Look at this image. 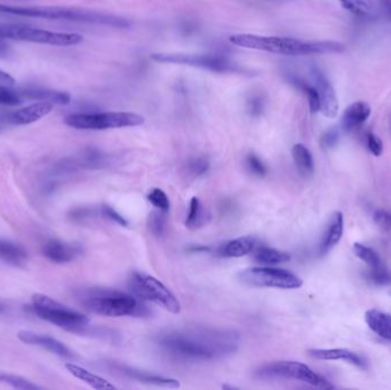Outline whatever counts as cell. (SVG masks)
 Segmentation results:
<instances>
[{"instance_id": "cell-1", "label": "cell", "mask_w": 391, "mask_h": 390, "mask_svg": "<svg viewBox=\"0 0 391 390\" xmlns=\"http://www.w3.org/2000/svg\"><path fill=\"white\" fill-rule=\"evenodd\" d=\"M156 344L163 353L181 362H208L236 351L239 335L228 330L182 328L159 335Z\"/></svg>"}, {"instance_id": "cell-2", "label": "cell", "mask_w": 391, "mask_h": 390, "mask_svg": "<svg viewBox=\"0 0 391 390\" xmlns=\"http://www.w3.org/2000/svg\"><path fill=\"white\" fill-rule=\"evenodd\" d=\"M230 43L247 50L262 51L286 56L342 53L345 50V45L338 41H304L296 38L252 34H233L230 37Z\"/></svg>"}, {"instance_id": "cell-3", "label": "cell", "mask_w": 391, "mask_h": 390, "mask_svg": "<svg viewBox=\"0 0 391 390\" xmlns=\"http://www.w3.org/2000/svg\"><path fill=\"white\" fill-rule=\"evenodd\" d=\"M0 13L11 14V15L37 18V19L81 22V23H90V25H107L114 28L126 29L130 27V22L121 16L95 12V11L81 10L75 7L13 6V5L0 4Z\"/></svg>"}, {"instance_id": "cell-4", "label": "cell", "mask_w": 391, "mask_h": 390, "mask_svg": "<svg viewBox=\"0 0 391 390\" xmlns=\"http://www.w3.org/2000/svg\"><path fill=\"white\" fill-rule=\"evenodd\" d=\"M83 304L90 313L106 317H148L151 314L139 297L112 290L92 291Z\"/></svg>"}, {"instance_id": "cell-5", "label": "cell", "mask_w": 391, "mask_h": 390, "mask_svg": "<svg viewBox=\"0 0 391 390\" xmlns=\"http://www.w3.org/2000/svg\"><path fill=\"white\" fill-rule=\"evenodd\" d=\"M32 310L39 318L71 332H83L88 328L90 319L84 314L60 304L48 295H32Z\"/></svg>"}, {"instance_id": "cell-6", "label": "cell", "mask_w": 391, "mask_h": 390, "mask_svg": "<svg viewBox=\"0 0 391 390\" xmlns=\"http://www.w3.org/2000/svg\"><path fill=\"white\" fill-rule=\"evenodd\" d=\"M255 377L262 380H276V379H292L302 381L320 389H333V386L323 375H318L314 370L303 363L292 361H280L262 365L255 371Z\"/></svg>"}, {"instance_id": "cell-7", "label": "cell", "mask_w": 391, "mask_h": 390, "mask_svg": "<svg viewBox=\"0 0 391 390\" xmlns=\"http://www.w3.org/2000/svg\"><path fill=\"white\" fill-rule=\"evenodd\" d=\"M0 39L43 43L52 46H74L84 41V37L79 34L48 32L28 25H0Z\"/></svg>"}, {"instance_id": "cell-8", "label": "cell", "mask_w": 391, "mask_h": 390, "mask_svg": "<svg viewBox=\"0 0 391 390\" xmlns=\"http://www.w3.org/2000/svg\"><path fill=\"white\" fill-rule=\"evenodd\" d=\"M144 117L133 112H95L71 114L64 118L65 125L77 130H102L140 126Z\"/></svg>"}, {"instance_id": "cell-9", "label": "cell", "mask_w": 391, "mask_h": 390, "mask_svg": "<svg viewBox=\"0 0 391 390\" xmlns=\"http://www.w3.org/2000/svg\"><path fill=\"white\" fill-rule=\"evenodd\" d=\"M128 288L132 295L141 300L153 302L175 315L181 311V304L177 297L153 276L134 271L128 278Z\"/></svg>"}, {"instance_id": "cell-10", "label": "cell", "mask_w": 391, "mask_h": 390, "mask_svg": "<svg viewBox=\"0 0 391 390\" xmlns=\"http://www.w3.org/2000/svg\"><path fill=\"white\" fill-rule=\"evenodd\" d=\"M155 62L171 65H189L195 68L206 69L219 74H247L237 63L222 55H199V54L153 53L150 56Z\"/></svg>"}, {"instance_id": "cell-11", "label": "cell", "mask_w": 391, "mask_h": 390, "mask_svg": "<svg viewBox=\"0 0 391 390\" xmlns=\"http://www.w3.org/2000/svg\"><path fill=\"white\" fill-rule=\"evenodd\" d=\"M239 282L253 288H273L294 290L301 288L302 279L289 270L270 266L254 267L242 270L237 275Z\"/></svg>"}, {"instance_id": "cell-12", "label": "cell", "mask_w": 391, "mask_h": 390, "mask_svg": "<svg viewBox=\"0 0 391 390\" xmlns=\"http://www.w3.org/2000/svg\"><path fill=\"white\" fill-rule=\"evenodd\" d=\"M313 79H314L320 101V112L326 118H336L338 112V98L332 84L325 77V74L320 69L314 68L311 70Z\"/></svg>"}, {"instance_id": "cell-13", "label": "cell", "mask_w": 391, "mask_h": 390, "mask_svg": "<svg viewBox=\"0 0 391 390\" xmlns=\"http://www.w3.org/2000/svg\"><path fill=\"white\" fill-rule=\"evenodd\" d=\"M84 248L78 243H67L52 239L43 245V254L54 264H69L81 255Z\"/></svg>"}, {"instance_id": "cell-14", "label": "cell", "mask_w": 391, "mask_h": 390, "mask_svg": "<svg viewBox=\"0 0 391 390\" xmlns=\"http://www.w3.org/2000/svg\"><path fill=\"white\" fill-rule=\"evenodd\" d=\"M18 337L23 344L38 346V347L48 350L50 353L55 354L57 356L63 357V358H74L75 357L71 350L69 349L64 344H62L61 341L56 340L54 337H48V335H41L37 332L28 331V330H22L18 333Z\"/></svg>"}, {"instance_id": "cell-15", "label": "cell", "mask_w": 391, "mask_h": 390, "mask_svg": "<svg viewBox=\"0 0 391 390\" xmlns=\"http://www.w3.org/2000/svg\"><path fill=\"white\" fill-rule=\"evenodd\" d=\"M53 109V103L41 101L30 106L19 109L16 112H8L4 116V121L13 125H28L48 115Z\"/></svg>"}, {"instance_id": "cell-16", "label": "cell", "mask_w": 391, "mask_h": 390, "mask_svg": "<svg viewBox=\"0 0 391 390\" xmlns=\"http://www.w3.org/2000/svg\"><path fill=\"white\" fill-rule=\"evenodd\" d=\"M309 355L320 361H343L351 365L357 366L359 369L366 370L367 363L363 357L351 350L342 349H310Z\"/></svg>"}, {"instance_id": "cell-17", "label": "cell", "mask_w": 391, "mask_h": 390, "mask_svg": "<svg viewBox=\"0 0 391 390\" xmlns=\"http://www.w3.org/2000/svg\"><path fill=\"white\" fill-rule=\"evenodd\" d=\"M258 239L252 236H244L224 243L217 248V255L222 257H242L252 253L258 248Z\"/></svg>"}, {"instance_id": "cell-18", "label": "cell", "mask_w": 391, "mask_h": 390, "mask_svg": "<svg viewBox=\"0 0 391 390\" xmlns=\"http://www.w3.org/2000/svg\"><path fill=\"white\" fill-rule=\"evenodd\" d=\"M117 369L128 378L134 379L142 384H153L157 387L171 388V389L180 387V382L177 379L165 378L162 375H151L149 372L140 371L128 366L119 365Z\"/></svg>"}, {"instance_id": "cell-19", "label": "cell", "mask_w": 391, "mask_h": 390, "mask_svg": "<svg viewBox=\"0 0 391 390\" xmlns=\"http://www.w3.org/2000/svg\"><path fill=\"white\" fill-rule=\"evenodd\" d=\"M342 236H343V214L341 212H336L326 227L323 239L320 245V253L322 255L329 253L341 241Z\"/></svg>"}, {"instance_id": "cell-20", "label": "cell", "mask_w": 391, "mask_h": 390, "mask_svg": "<svg viewBox=\"0 0 391 390\" xmlns=\"http://www.w3.org/2000/svg\"><path fill=\"white\" fill-rule=\"evenodd\" d=\"M371 116V107L366 102L358 101L345 109L342 116L341 127L345 132H351L364 124Z\"/></svg>"}, {"instance_id": "cell-21", "label": "cell", "mask_w": 391, "mask_h": 390, "mask_svg": "<svg viewBox=\"0 0 391 390\" xmlns=\"http://www.w3.org/2000/svg\"><path fill=\"white\" fill-rule=\"evenodd\" d=\"M365 322L374 333L385 340L391 341L390 314L373 308L365 313Z\"/></svg>"}, {"instance_id": "cell-22", "label": "cell", "mask_w": 391, "mask_h": 390, "mask_svg": "<svg viewBox=\"0 0 391 390\" xmlns=\"http://www.w3.org/2000/svg\"><path fill=\"white\" fill-rule=\"evenodd\" d=\"M0 261L12 266H25L28 261V252L21 244L0 239Z\"/></svg>"}, {"instance_id": "cell-23", "label": "cell", "mask_w": 391, "mask_h": 390, "mask_svg": "<svg viewBox=\"0 0 391 390\" xmlns=\"http://www.w3.org/2000/svg\"><path fill=\"white\" fill-rule=\"evenodd\" d=\"M65 369L68 370L75 378L79 379L85 384H88L90 387L97 390H112L116 389L115 386L109 382L106 379H103L100 375H94L92 372L87 371L81 366L76 365L74 363H67Z\"/></svg>"}, {"instance_id": "cell-24", "label": "cell", "mask_w": 391, "mask_h": 390, "mask_svg": "<svg viewBox=\"0 0 391 390\" xmlns=\"http://www.w3.org/2000/svg\"><path fill=\"white\" fill-rule=\"evenodd\" d=\"M22 98L27 99L38 100V101H46V102L56 103V105H68L71 100V96L65 92H57V90H47L41 87H30L27 90L20 92Z\"/></svg>"}, {"instance_id": "cell-25", "label": "cell", "mask_w": 391, "mask_h": 390, "mask_svg": "<svg viewBox=\"0 0 391 390\" xmlns=\"http://www.w3.org/2000/svg\"><path fill=\"white\" fill-rule=\"evenodd\" d=\"M252 255L255 262L263 266H275L291 260V255L289 253L262 245H259L258 248L252 252Z\"/></svg>"}, {"instance_id": "cell-26", "label": "cell", "mask_w": 391, "mask_h": 390, "mask_svg": "<svg viewBox=\"0 0 391 390\" xmlns=\"http://www.w3.org/2000/svg\"><path fill=\"white\" fill-rule=\"evenodd\" d=\"M292 156L299 173L303 177H313L315 170L314 157L310 150L302 143H296L292 148Z\"/></svg>"}, {"instance_id": "cell-27", "label": "cell", "mask_w": 391, "mask_h": 390, "mask_svg": "<svg viewBox=\"0 0 391 390\" xmlns=\"http://www.w3.org/2000/svg\"><path fill=\"white\" fill-rule=\"evenodd\" d=\"M210 220V213L204 206L202 201L197 197H193L190 201L189 212L186 215V227L191 230L199 229L205 226Z\"/></svg>"}, {"instance_id": "cell-28", "label": "cell", "mask_w": 391, "mask_h": 390, "mask_svg": "<svg viewBox=\"0 0 391 390\" xmlns=\"http://www.w3.org/2000/svg\"><path fill=\"white\" fill-rule=\"evenodd\" d=\"M342 7L355 15L372 18L378 13L374 0H340Z\"/></svg>"}, {"instance_id": "cell-29", "label": "cell", "mask_w": 391, "mask_h": 390, "mask_svg": "<svg viewBox=\"0 0 391 390\" xmlns=\"http://www.w3.org/2000/svg\"><path fill=\"white\" fill-rule=\"evenodd\" d=\"M354 253L358 259L365 262L371 270H378L383 268L382 260L380 259L379 254L376 253L373 248H369L366 245L355 243L352 246Z\"/></svg>"}, {"instance_id": "cell-30", "label": "cell", "mask_w": 391, "mask_h": 390, "mask_svg": "<svg viewBox=\"0 0 391 390\" xmlns=\"http://www.w3.org/2000/svg\"><path fill=\"white\" fill-rule=\"evenodd\" d=\"M0 382L3 384H10L13 388L22 390H36L41 389L39 386L34 384L28 379L20 377V375H12L7 372L0 371Z\"/></svg>"}, {"instance_id": "cell-31", "label": "cell", "mask_w": 391, "mask_h": 390, "mask_svg": "<svg viewBox=\"0 0 391 390\" xmlns=\"http://www.w3.org/2000/svg\"><path fill=\"white\" fill-rule=\"evenodd\" d=\"M148 228L152 235L157 238H162L166 232V217L165 212L152 211L148 217Z\"/></svg>"}, {"instance_id": "cell-32", "label": "cell", "mask_w": 391, "mask_h": 390, "mask_svg": "<svg viewBox=\"0 0 391 390\" xmlns=\"http://www.w3.org/2000/svg\"><path fill=\"white\" fill-rule=\"evenodd\" d=\"M21 103L19 92L13 90L8 85L0 84V107H15Z\"/></svg>"}, {"instance_id": "cell-33", "label": "cell", "mask_w": 391, "mask_h": 390, "mask_svg": "<svg viewBox=\"0 0 391 390\" xmlns=\"http://www.w3.org/2000/svg\"><path fill=\"white\" fill-rule=\"evenodd\" d=\"M146 199L159 211L165 212V213H167L170 211V206H171L170 199H168V196L162 189L155 188V189L149 192V195L146 196Z\"/></svg>"}, {"instance_id": "cell-34", "label": "cell", "mask_w": 391, "mask_h": 390, "mask_svg": "<svg viewBox=\"0 0 391 390\" xmlns=\"http://www.w3.org/2000/svg\"><path fill=\"white\" fill-rule=\"evenodd\" d=\"M246 168L251 172V173L258 175V177H264L267 175L268 168L264 165L263 161L259 159L258 156L254 154H249L246 156L245 159Z\"/></svg>"}, {"instance_id": "cell-35", "label": "cell", "mask_w": 391, "mask_h": 390, "mask_svg": "<svg viewBox=\"0 0 391 390\" xmlns=\"http://www.w3.org/2000/svg\"><path fill=\"white\" fill-rule=\"evenodd\" d=\"M188 168H189L190 173L193 174L195 177H200V175L207 172L210 163H208L207 159L197 157V159H191L189 161Z\"/></svg>"}, {"instance_id": "cell-36", "label": "cell", "mask_w": 391, "mask_h": 390, "mask_svg": "<svg viewBox=\"0 0 391 390\" xmlns=\"http://www.w3.org/2000/svg\"><path fill=\"white\" fill-rule=\"evenodd\" d=\"M338 130L336 128H329L320 137V144L324 149H332L338 144Z\"/></svg>"}, {"instance_id": "cell-37", "label": "cell", "mask_w": 391, "mask_h": 390, "mask_svg": "<svg viewBox=\"0 0 391 390\" xmlns=\"http://www.w3.org/2000/svg\"><path fill=\"white\" fill-rule=\"evenodd\" d=\"M367 147H369V152H372L373 155L379 157L383 152V143L376 134L369 133L367 134Z\"/></svg>"}, {"instance_id": "cell-38", "label": "cell", "mask_w": 391, "mask_h": 390, "mask_svg": "<svg viewBox=\"0 0 391 390\" xmlns=\"http://www.w3.org/2000/svg\"><path fill=\"white\" fill-rule=\"evenodd\" d=\"M374 222L381 228L382 230L391 229V213L390 212L379 210L374 213Z\"/></svg>"}, {"instance_id": "cell-39", "label": "cell", "mask_w": 391, "mask_h": 390, "mask_svg": "<svg viewBox=\"0 0 391 390\" xmlns=\"http://www.w3.org/2000/svg\"><path fill=\"white\" fill-rule=\"evenodd\" d=\"M369 278L376 284H388L391 283V276L385 270V267L381 269L369 270Z\"/></svg>"}, {"instance_id": "cell-40", "label": "cell", "mask_w": 391, "mask_h": 390, "mask_svg": "<svg viewBox=\"0 0 391 390\" xmlns=\"http://www.w3.org/2000/svg\"><path fill=\"white\" fill-rule=\"evenodd\" d=\"M102 213L104 217H108L110 220L115 221L116 223H118L119 226L128 227V222L125 220L124 217H121L118 212L114 210L111 206H108V205H103L102 206Z\"/></svg>"}, {"instance_id": "cell-41", "label": "cell", "mask_w": 391, "mask_h": 390, "mask_svg": "<svg viewBox=\"0 0 391 390\" xmlns=\"http://www.w3.org/2000/svg\"><path fill=\"white\" fill-rule=\"evenodd\" d=\"M249 110L252 116H260L263 112V101L259 96L252 98L249 101Z\"/></svg>"}, {"instance_id": "cell-42", "label": "cell", "mask_w": 391, "mask_h": 390, "mask_svg": "<svg viewBox=\"0 0 391 390\" xmlns=\"http://www.w3.org/2000/svg\"><path fill=\"white\" fill-rule=\"evenodd\" d=\"M380 10L391 21V0H379Z\"/></svg>"}, {"instance_id": "cell-43", "label": "cell", "mask_w": 391, "mask_h": 390, "mask_svg": "<svg viewBox=\"0 0 391 390\" xmlns=\"http://www.w3.org/2000/svg\"><path fill=\"white\" fill-rule=\"evenodd\" d=\"M0 84L13 86V85L15 84V81H14V78H13L11 74L3 72V70H0Z\"/></svg>"}, {"instance_id": "cell-44", "label": "cell", "mask_w": 391, "mask_h": 390, "mask_svg": "<svg viewBox=\"0 0 391 390\" xmlns=\"http://www.w3.org/2000/svg\"><path fill=\"white\" fill-rule=\"evenodd\" d=\"M4 50H5V46H1V45H0V52H3Z\"/></svg>"}, {"instance_id": "cell-45", "label": "cell", "mask_w": 391, "mask_h": 390, "mask_svg": "<svg viewBox=\"0 0 391 390\" xmlns=\"http://www.w3.org/2000/svg\"><path fill=\"white\" fill-rule=\"evenodd\" d=\"M4 310V306L3 304H0V313H1V311H3Z\"/></svg>"}]
</instances>
